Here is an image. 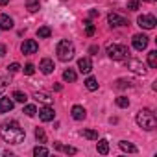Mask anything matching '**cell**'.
Segmentation results:
<instances>
[{"instance_id":"cell-1","label":"cell","mask_w":157,"mask_h":157,"mask_svg":"<svg viewBox=\"0 0 157 157\" xmlns=\"http://www.w3.org/2000/svg\"><path fill=\"white\" fill-rule=\"evenodd\" d=\"M0 135L10 144H21L26 137L24 129L21 128V124L17 120H4L2 126H0Z\"/></svg>"},{"instance_id":"cell-2","label":"cell","mask_w":157,"mask_h":157,"mask_svg":"<svg viewBox=\"0 0 157 157\" xmlns=\"http://www.w3.org/2000/svg\"><path fill=\"white\" fill-rule=\"evenodd\" d=\"M137 124H139L142 129L151 131V129H155V126H157V118H155V115L151 113V109H140V111L137 113Z\"/></svg>"},{"instance_id":"cell-3","label":"cell","mask_w":157,"mask_h":157,"mask_svg":"<svg viewBox=\"0 0 157 157\" xmlns=\"http://www.w3.org/2000/svg\"><path fill=\"white\" fill-rule=\"evenodd\" d=\"M56 54H57L59 61H65V63H67V61H70V59L74 57V44H72L70 41L63 39V41H59V43H57Z\"/></svg>"},{"instance_id":"cell-4","label":"cell","mask_w":157,"mask_h":157,"mask_svg":"<svg viewBox=\"0 0 157 157\" xmlns=\"http://www.w3.org/2000/svg\"><path fill=\"white\" fill-rule=\"evenodd\" d=\"M128 46L126 44H109L107 46V56L113 59V61H122V59H128Z\"/></svg>"},{"instance_id":"cell-5","label":"cell","mask_w":157,"mask_h":157,"mask_svg":"<svg viewBox=\"0 0 157 157\" xmlns=\"http://www.w3.org/2000/svg\"><path fill=\"white\" fill-rule=\"evenodd\" d=\"M126 67L131 70V72H135V74H139V76H146V72H148V68H146V65L144 63H140L139 59H128V63H126Z\"/></svg>"},{"instance_id":"cell-6","label":"cell","mask_w":157,"mask_h":157,"mask_svg":"<svg viewBox=\"0 0 157 157\" xmlns=\"http://www.w3.org/2000/svg\"><path fill=\"white\" fill-rule=\"evenodd\" d=\"M137 24H139L140 28H144V30H153L155 24H157V21H155L153 15H140V17L137 19Z\"/></svg>"},{"instance_id":"cell-7","label":"cell","mask_w":157,"mask_h":157,"mask_svg":"<svg viewBox=\"0 0 157 157\" xmlns=\"http://www.w3.org/2000/svg\"><path fill=\"white\" fill-rule=\"evenodd\" d=\"M37 50H39V44H37V41H33V39L24 41V43H22V46H21V52H22V54H26V56H32V54H35Z\"/></svg>"},{"instance_id":"cell-8","label":"cell","mask_w":157,"mask_h":157,"mask_svg":"<svg viewBox=\"0 0 157 157\" xmlns=\"http://www.w3.org/2000/svg\"><path fill=\"white\" fill-rule=\"evenodd\" d=\"M148 37L144 35V33H137V35H133V46H135V50H144L146 46H148Z\"/></svg>"},{"instance_id":"cell-9","label":"cell","mask_w":157,"mask_h":157,"mask_svg":"<svg viewBox=\"0 0 157 157\" xmlns=\"http://www.w3.org/2000/svg\"><path fill=\"white\" fill-rule=\"evenodd\" d=\"M107 22H109L111 26H128V24H129V22H128L124 17H120L118 13H109Z\"/></svg>"},{"instance_id":"cell-10","label":"cell","mask_w":157,"mask_h":157,"mask_svg":"<svg viewBox=\"0 0 157 157\" xmlns=\"http://www.w3.org/2000/svg\"><path fill=\"white\" fill-rule=\"evenodd\" d=\"M39 118H41L43 122H50V120H54V109L46 104L44 107L39 109Z\"/></svg>"},{"instance_id":"cell-11","label":"cell","mask_w":157,"mask_h":157,"mask_svg":"<svg viewBox=\"0 0 157 157\" xmlns=\"http://www.w3.org/2000/svg\"><path fill=\"white\" fill-rule=\"evenodd\" d=\"M78 68H80V72L83 74H89L93 70V61L89 57H82V59H78Z\"/></svg>"},{"instance_id":"cell-12","label":"cell","mask_w":157,"mask_h":157,"mask_svg":"<svg viewBox=\"0 0 157 157\" xmlns=\"http://www.w3.org/2000/svg\"><path fill=\"white\" fill-rule=\"evenodd\" d=\"M39 68H41V72H43V74H52L56 67H54V61H52V59L44 57V59L39 63Z\"/></svg>"},{"instance_id":"cell-13","label":"cell","mask_w":157,"mask_h":157,"mask_svg":"<svg viewBox=\"0 0 157 157\" xmlns=\"http://www.w3.org/2000/svg\"><path fill=\"white\" fill-rule=\"evenodd\" d=\"M13 109V100L10 96L0 98V113H10Z\"/></svg>"},{"instance_id":"cell-14","label":"cell","mask_w":157,"mask_h":157,"mask_svg":"<svg viewBox=\"0 0 157 157\" xmlns=\"http://www.w3.org/2000/svg\"><path fill=\"white\" fill-rule=\"evenodd\" d=\"M11 28H13V19H11L10 15H0V30L8 32V30H11Z\"/></svg>"},{"instance_id":"cell-15","label":"cell","mask_w":157,"mask_h":157,"mask_svg":"<svg viewBox=\"0 0 157 157\" xmlns=\"http://www.w3.org/2000/svg\"><path fill=\"white\" fill-rule=\"evenodd\" d=\"M87 117V111L82 107V105H74L72 107V118L74 120H83Z\"/></svg>"},{"instance_id":"cell-16","label":"cell","mask_w":157,"mask_h":157,"mask_svg":"<svg viewBox=\"0 0 157 157\" xmlns=\"http://www.w3.org/2000/svg\"><path fill=\"white\" fill-rule=\"evenodd\" d=\"M33 98H35L37 102H43V104H52V100H54L48 93H41V91H35V93H33Z\"/></svg>"},{"instance_id":"cell-17","label":"cell","mask_w":157,"mask_h":157,"mask_svg":"<svg viewBox=\"0 0 157 157\" xmlns=\"http://www.w3.org/2000/svg\"><path fill=\"white\" fill-rule=\"evenodd\" d=\"M96 140H98V139H96ZM96 150H98V153H102V155H107V153H109V142H107L105 139L98 140V144H96Z\"/></svg>"},{"instance_id":"cell-18","label":"cell","mask_w":157,"mask_h":157,"mask_svg":"<svg viewBox=\"0 0 157 157\" xmlns=\"http://www.w3.org/2000/svg\"><path fill=\"white\" fill-rule=\"evenodd\" d=\"M54 148H56V150H61V151H65V153H72V155L78 151L74 146H65V144H61V142H56V144H54Z\"/></svg>"},{"instance_id":"cell-19","label":"cell","mask_w":157,"mask_h":157,"mask_svg":"<svg viewBox=\"0 0 157 157\" xmlns=\"http://www.w3.org/2000/svg\"><path fill=\"white\" fill-rule=\"evenodd\" d=\"M50 35H52V30H50L48 26H41V28L37 30V37H39V39H48Z\"/></svg>"},{"instance_id":"cell-20","label":"cell","mask_w":157,"mask_h":157,"mask_svg":"<svg viewBox=\"0 0 157 157\" xmlns=\"http://www.w3.org/2000/svg\"><path fill=\"white\" fill-rule=\"evenodd\" d=\"M76 78H78V76H76V72H74L72 68H67V70L63 72V80H65V82H70V83H72V82H76Z\"/></svg>"},{"instance_id":"cell-21","label":"cell","mask_w":157,"mask_h":157,"mask_svg":"<svg viewBox=\"0 0 157 157\" xmlns=\"http://www.w3.org/2000/svg\"><path fill=\"white\" fill-rule=\"evenodd\" d=\"M118 146H120L124 151H129V153H135V151H137V148H135L131 142H128V140H120V142H118Z\"/></svg>"},{"instance_id":"cell-22","label":"cell","mask_w":157,"mask_h":157,"mask_svg":"<svg viewBox=\"0 0 157 157\" xmlns=\"http://www.w3.org/2000/svg\"><path fill=\"white\" fill-rule=\"evenodd\" d=\"M85 87L89 89V91H96L98 89V82H96V78H87V80H85Z\"/></svg>"},{"instance_id":"cell-23","label":"cell","mask_w":157,"mask_h":157,"mask_svg":"<svg viewBox=\"0 0 157 157\" xmlns=\"http://www.w3.org/2000/svg\"><path fill=\"white\" fill-rule=\"evenodd\" d=\"M148 65H150L151 68L157 67V52H155V50H151V52L148 54Z\"/></svg>"},{"instance_id":"cell-24","label":"cell","mask_w":157,"mask_h":157,"mask_svg":"<svg viewBox=\"0 0 157 157\" xmlns=\"http://www.w3.org/2000/svg\"><path fill=\"white\" fill-rule=\"evenodd\" d=\"M82 135H83L85 139H89V140H96V139H98V133H96L94 129H83Z\"/></svg>"},{"instance_id":"cell-25","label":"cell","mask_w":157,"mask_h":157,"mask_svg":"<svg viewBox=\"0 0 157 157\" xmlns=\"http://www.w3.org/2000/svg\"><path fill=\"white\" fill-rule=\"evenodd\" d=\"M35 139L43 144V142H46V133H44V129L43 128H35Z\"/></svg>"},{"instance_id":"cell-26","label":"cell","mask_w":157,"mask_h":157,"mask_svg":"<svg viewBox=\"0 0 157 157\" xmlns=\"http://www.w3.org/2000/svg\"><path fill=\"white\" fill-rule=\"evenodd\" d=\"M13 100H17V102H21V104H24V102L28 100V96H26V93H22V91H15V93H13Z\"/></svg>"},{"instance_id":"cell-27","label":"cell","mask_w":157,"mask_h":157,"mask_svg":"<svg viewBox=\"0 0 157 157\" xmlns=\"http://www.w3.org/2000/svg\"><path fill=\"white\" fill-rule=\"evenodd\" d=\"M26 8H28V11H37L39 10V0H28V4H26Z\"/></svg>"},{"instance_id":"cell-28","label":"cell","mask_w":157,"mask_h":157,"mask_svg":"<svg viewBox=\"0 0 157 157\" xmlns=\"http://www.w3.org/2000/svg\"><path fill=\"white\" fill-rule=\"evenodd\" d=\"M117 105H118V107H129V100H128L126 96H118V98H117Z\"/></svg>"},{"instance_id":"cell-29","label":"cell","mask_w":157,"mask_h":157,"mask_svg":"<svg viewBox=\"0 0 157 157\" xmlns=\"http://www.w3.org/2000/svg\"><path fill=\"white\" fill-rule=\"evenodd\" d=\"M22 113H26L28 117H35L37 115V109H35V105H24V111Z\"/></svg>"},{"instance_id":"cell-30","label":"cell","mask_w":157,"mask_h":157,"mask_svg":"<svg viewBox=\"0 0 157 157\" xmlns=\"http://www.w3.org/2000/svg\"><path fill=\"white\" fill-rule=\"evenodd\" d=\"M33 155H37V157H39V155H48V150H46L44 146H35V148H33Z\"/></svg>"},{"instance_id":"cell-31","label":"cell","mask_w":157,"mask_h":157,"mask_svg":"<svg viewBox=\"0 0 157 157\" xmlns=\"http://www.w3.org/2000/svg\"><path fill=\"white\" fill-rule=\"evenodd\" d=\"M94 32H96L94 24H91V22H85V33H87L89 37H93V35H94Z\"/></svg>"},{"instance_id":"cell-32","label":"cell","mask_w":157,"mask_h":157,"mask_svg":"<svg viewBox=\"0 0 157 157\" xmlns=\"http://www.w3.org/2000/svg\"><path fill=\"white\" fill-rule=\"evenodd\" d=\"M115 87H117V89H126V87H131V82H128V80H118Z\"/></svg>"},{"instance_id":"cell-33","label":"cell","mask_w":157,"mask_h":157,"mask_svg":"<svg viewBox=\"0 0 157 157\" xmlns=\"http://www.w3.org/2000/svg\"><path fill=\"white\" fill-rule=\"evenodd\" d=\"M8 83H10L8 78H0V93H4V89L8 87Z\"/></svg>"},{"instance_id":"cell-34","label":"cell","mask_w":157,"mask_h":157,"mask_svg":"<svg viewBox=\"0 0 157 157\" xmlns=\"http://www.w3.org/2000/svg\"><path fill=\"white\" fill-rule=\"evenodd\" d=\"M8 70H10L11 74H13V72H19V70H21V65H19V63H11V65H8Z\"/></svg>"},{"instance_id":"cell-35","label":"cell","mask_w":157,"mask_h":157,"mask_svg":"<svg viewBox=\"0 0 157 157\" xmlns=\"http://www.w3.org/2000/svg\"><path fill=\"white\" fill-rule=\"evenodd\" d=\"M33 72H35V67H33L32 63H28V65L24 67V74H28V76H32Z\"/></svg>"},{"instance_id":"cell-36","label":"cell","mask_w":157,"mask_h":157,"mask_svg":"<svg viewBox=\"0 0 157 157\" xmlns=\"http://www.w3.org/2000/svg\"><path fill=\"white\" fill-rule=\"evenodd\" d=\"M128 10L137 11V10H139V2H137V0H131V2H128Z\"/></svg>"},{"instance_id":"cell-37","label":"cell","mask_w":157,"mask_h":157,"mask_svg":"<svg viewBox=\"0 0 157 157\" xmlns=\"http://www.w3.org/2000/svg\"><path fill=\"white\" fill-rule=\"evenodd\" d=\"M6 54V46L4 44H0V56H4Z\"/></svg>"},{"instance_id":"cell-38","label":"cell","mask_w":157,"mask_h":157,"mask_svg":"<svg viewBox=\"0 0 157 157\" xmlns=\"http://www.w3.org/2000/svg\"><path fill=\"white\" fill-rule=\"evenodd\" d=\"M89 52H91V54H94V52H98V46H91V48H89Z\"/></svg>"},{"instance_id":"cell-39","label":"cell","mask_w":157,"mask_h":157,"mask_svg":"<svg viewBox=\"0 0 157 157\" xmlns=\"http://www.w3.org/2000/svg\"><path fill=\"white\" fill-rule=\"evenodd\" d=\"M8 2H10V0H0V6H6Z\"/></svg>"},{"instance_id":"cell-40","label":"cell","mask_w":157,"mask_h":157,"mask_svg":"<svg viewBox=\"0 0 157 157\" xmlns=\"http://www.w3.org/2000/svg\"><path fill=\"white\" fill-rule=\"evenodd\" d=\"M148 2H150V0H148Z\"/></svg>"}]
</instances>
